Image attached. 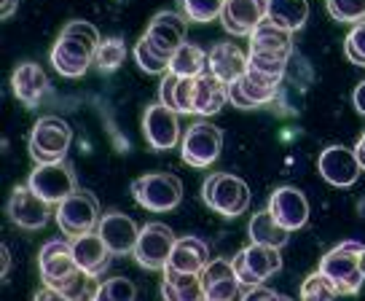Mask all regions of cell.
Wrapping results in <instances>:
<instances>
[{
	"instance_id": "obj_1",
	"label": "cell",
	"mask_w": 365,
	"mask_h": 301,
	"mask_svg": "<svg viewBox=\"0 0 365 301\" xmlns=\"http://www.w3.org/2000/svg\"><path fill=\"white\" fill-rule=\"evenodd\" d=\"M100 44H103V38H100L94 24L83 22V19H73L70 24H65V30L51 49V65L65 78H81L89 70L91 62H97Z\"/></svg>"
},
{
	"instance_id": "obj_2",
	"label": "cell",
	"mask_w": 365,
	"mask_h": 301,
	"mask_svg": "<svg viewBox=\"0 0 365 301\" xmlns=\"http://www.w3.org/2000/svg\"><path fill=\"white\" fill-rule=\"evenodd\" d=\"M365 250L363 243L357 240H346V243L336 245L333 250L319 258V272L328 275L336 282L339 293L344 296H354L357 290L363 288V269H360V253Z\"/></svg>"
},
{
	"instance_id": "obj_3",
	"label": "cell",
	"mask_w": 365,
	"mask_h": 301,
	"mask_svg": "<svg viewBox=\"0 0 365 301\" xmlns=\"http://www.w3.org/2000/svg\"><path fill=\"white\" fill-rule=\"evenodd\" d=\"M202 199L210 210H215L223 218H237L250 208V185L242 178L228 173L210 175L202 185Z\"/></svg>"
},
{
	"instance_id": "obj_4",
	"label": "cell",
	"mask_w": 365,
	"mask_h": 301,
	"mask_svg": "<svg viewBox=\"0 0 365 301\" xmlns=\"http://www.w3.org/2000/svg\"><path fill=\"white\" fill-rule=\"evenodd\" d=\"M70 143H73V129L68 121L59 116H43L35 121L27 148H30L35 164H57L65 162Z\"/></svg>"
},
{
	"instance_id": "obj_5",
	"label": "cell",
	"mask_w": 365,
	"mask_h": 301,
	"mask_svg": "<svg viewBox=\"0 0 365 301\" xmlns=\"http://www.w3.org/2000/svg\"><path fill=\"white\" fill-rule=\"evenodd\" d=\"M132 194L140 208L150 213H170L180 205L182 180L172 173H148L132 183Z\"/></svg>"
},
{
	"instance_id": "obj_6",
	"label": "cell",
	"mask_w": 365,
	"mask_h": 301,
	"mask_svg": "<svg viewBox=\"0 0 365 301\" xmlns=\"http://www.w3.org/2000/svg\"><path fill=\"white\" fill-rule=\"evenodd\" d=\"M54 218H57V226L62 229V234L76 240V237L94 232L100 226L103 215H100V202H97L94 194L76 191V194H70L68 199L59 202Z\"/></svg>"
},
{
	"instance_id": "obj_7",
	"label": "cell",
	"mask_w": 365,
	"mask_h": 301,
	"mask_svg": "<svg viewBox=\"0 0 365 301\" xmlns=\"http://www.w3.org/2000/svg\"><path fill=\"white\" fill-rule=\"evenodd\" d=\"M231 264H234V272H237L242 285L252 288V285H263L272 275L282 269V255L277 248L250 243L231 258Z\"/></svg>"
},
{
	"instance_id": "obj_8",
	"label": "cell",
	"mask_w": 365,
	"mask_h": 301,
	"mask_svg": "<svg viewBox=\"0 0 365 301\" xmlns=\"http://www.w3.org/2000/svg\"><path fill=\"white\" fill-rule=\"evenodd\" d=\"M178 243V237L172 234V229L167 223H145L140 229L137 245L132 255L137 258V264L150 272H164L170 264L172 248Z\"/></svg>"
},
{
	"instance_id": "obj_9",
	"label": "cell",
	"mask_w": 365,
	"mask_h": 301,
	"mask_svg": "<svg viewBox=\"0 0 365 301\" xmlns=\"http://www.w3.org/2000/svg\"><path fill=\"white\" fill-rule=\"evenodd\" d=\"M223 150V132L207 121H199V124H191L185 129L180 143V153L182 162L194 170H205L215 162Z\"/></svg>"
},
{
	"instance_id": "obj_10",
	"label": "cell",
	"mask_w": 365,
	"mask_h": 301,
	"mask_svg": "<svg viewBox=\"0 0 365 301\" xmlns=\"http://www.w3.org/2000/svg\"><path fill=\"white\" fill-rule=\"evenodd\" d=\"M38 267H41V277L43 285L62 290L70 280L78 275L81 269L73 258V245L70 240H48L38 253Z\"/></svg>"
},
{
	"instance_id": "obj_11",
	"label": "cell",
	"mask_w": 365,
	"mask_h": 301,
	"mask_svg": "<svg viewBox=\"0 0 365 301\" xmlns=\"http://www.w3.org/2000/svg\"><path fill=\"white\" fill-rule=\"evenodd\" d=\"M27 185L33 188L41 199H46L48 205H59L62 199H68L70 194H76V175L65 162L57 164H38L33 173H30V180Z\"/></svg>"
},
{
	"instance_id": "obj_12",
	"label": "cell",
	"mask_w": 365,
	"mask_h": 301,
	"mask_svg": "<svg viewBox=\"0 0 365 301\" xmlns=\"http://www.w3.org/2000/svg\"><path fill=\"white\" fill-rule=\"evenodd\" d=\"M185 33H188V22L185 16L178 11H159L148 22L145 30V41L159 51L161 57L172 59V54L185 44Z\"/></svg>"
},
{
	"instance_id": "obj_13",
	"label": "cell",
	"mask_w": 365,
	"mask_h": 301,
	"mask_svg": "<svg viewBox=\"0 0 365 301\" xmlns=\"http://www.w3.org/2000/svg\"><path fill=\"white\" fill-rule=\"evenodd\" d=\"M143 135H145V140H148V146L153 150H172L180 143L178 113L161 103L148 105L145 116H143Z\"/></svg>"
},
{
	"instance_id": "obj_14",
	"label": "cell",
	"mask_w": 365,
	"mask_h": 301,
	"mask_svg": "<svg viewBox=\"0 0 365 301\" xmlns=\"http://www.w3.org/2000/svg\"><path fill=\"white\" fill-rule=\"evenodd\" d=\"M51 215V205L35 194L30 185H16L11 199H9V218L22 226L27 232L43 229L46 220Z\"/></svg>"
},
{
	"instance_id": "obj_15",
	"label": "cell",
	"mask_w": 365,
	"mask_h": 301,
	"mask_svg": "<svg viewBox=\"0 0 365 301\" xmlns=\"http://www.w3.org/2000/svg\"><path fill=\"white\" fill-rule=\"evenodd\" d=\"M317 167H319V175L331 185H336V188L352 185L360 178V173H363V167H360L357 156H354V148H346V146H331V148H325L319 153Z\"/></svg>"
},
{
	"instance_id": "obj_16",
	"label": "cell",
	"mask_w": 365,
	"mask_h": 301,
	"mask_svg": "<svg viewBox=\"0 0 365 301\" xmlns=\"http://www.w3.org/2000/svg\"><path fill=\"white\" fill-rule=\"evenodd\" d=\"M266 210L277 218V223L285 226L287 232L304 229L309 220V202L296 185H279L272 194V199H269Z\"/></svg>"
},
{
	"instance_id": "obj_17",
	"label": "cell",
	"mask_w": 365,
	"mask_h": 301,
	"mask_svg": "<svg viewBox=\"0 0 365 301\" xmlns=\"http://www.w3.org/2000/svg\"><path fill=\"white\" fill-rule=\"evenodd\" d=\"M269 14V0H226L220 22L231 35H247L266 19Z\"/></svg>"
},
{
	"instance_id": "obj_18",
	"label": "cell",
	"mask_w": 365,
	"mask_h": 301,
	"mask_svg": "<svg viewBox=\"0 0 365 301\" xmlns=\"http://www.w3.org/2000/svg\"><path fill=\"white\" fill-rule=\"evenodd\" d=\"M97 234L103 237L105 245L110 248V253L113 255H126V253H132V250H135L140 229H137V223L129 218V215L113 210V213L103 215L100 226H97Z\"/></svg>"
},
{
	"instance_id": "obj_19",
	"label": "cell",
	"mask_w": 365,
	"mask_h": 301,
	"mask_svg": "<svg viewBox=\"0 0 365 301\" xmlns=\"http://www.w3.org/2000/svg\"><path fill=\"white\" fill-rule=\"evenodd\" d=\"M207 70L223 83H237L247 73V54L237 44H215L207 51Z\"/></svg>"
},
{
	"instance_id": "obj_20",
	"label": "cell",
	"mask_w": 365,
	"mask_h": 301,
	"mask_svg": "<svg viewBox=\"0 0 365 301\" xmlns=\"http://www.w3.org/2000/svg\"><path fill=\"white\" fill-rule=\"evenodd\" d=\"M70 245H73V258H76L78 269L91 275V277H100L108 267V261H110V255H113L97 232L76 237V240H70Z\"/></svg>"
},
{
	"instance_id": "obj_21",
	"label": "cell",
	"mask_w": 365,
	"mask_h": 301,
	"mask_svg": "<svg viewBox=\"0 0 365 301\" xmlns=\"http://www.w3.org/2000/svg\"><path fill=\"white\" fill-rule=\"evenodd\" d=\"M11 86L19 103L27 105V108H38V103L43 100V94L48 92V76L43 73L41 65L22 62L19 68L14 70Z\"/></svg>"
},
{
	"instance_id": "obj_22",
	"label": "cell",
	"mask_w": 365,
	"mask_h": 301,
	"mask_svg": "<svg viewBox=\"0 0 365 301\" xmlns=\"http://www.w3.org/2000/svg\"><path fill=\"white\" fill-rule=\"evenodd\" d=\"M210 264V248L199 237H178L172 248L170 264L167 267L182 275H202V269Z\"/></svg>"
},
{
	"instance_id": "obj_23",
	"label": "cell",
	"mask_w": 365,
	"mask_h": 301,
	"mask_svg": "<svg viewBox=\"0 0 365 301\" xmlns=\"http://www.w3.org/2000/svg\"><path fill=\"white\" fill-rule=\"evenodd\" d=\"M228 103V83H223L210 70L194 78V113L199 116H215Z\"/></svg>"
},
{
	"instance_id": "obj_24",
	"label": "cell",
	"mask_w": 365,
	"mask_h": 301,
	"mask_svg": "<svg viewBox=\"0 0 365 301\" xmlns=\"http://www.w3.org/2000/svg\"><path fill=\"white\" fill-rule=\"evenodd\" d=\"M250 51H261V54H282L290 57L293 51V33L279 27V24L263 19L250 35Z\"/></svg>"
},
{
	"instance_id": "obj_25",
	"label": "cell",
	"mask_w": 365,
	"mask_h": 301,
	"mask_svg": "<svg viewBox=\"0 0 365 301\" xmlns=\"http://www.w3.org/2000/svg\"><path fill=\"white\" fill-rule=\"evenodd\" d=\"M161 296L164 301H205L202 275H182L167 267L161 280Z\"/></svg>"
},
{
	"instance_id": "obj_26",
	"label": "cell",
	"mask_w": 365,
	"mask_h": 301,
	"mask_svg": "<svg viewBox=\"0 0 365 301\" xmlns=\"http://www.w3.org/2000/svg\"><path fill=\"white\" fill-rule=\"evenodd\" d=\"M159 103L175 113H194V78L167 73L159 86Z\"/></svg>"
},
{
	"instance_id": "obj_27",
	"label": "cell",
	"mask_w": 365,
	"mask_h": 301,
	"mask_svg": "<svg viewBox=\"0 0 365 301\" xmlns=\"http://www.w3.org/2000/svg\"><path fill=\"white\" fill-rule=\"evenodd\" d=\"M247 232H250V240L255 245H269V248H277V250L285 248L287 240H290V232L282 223H277V218L269 210H261L258 215H252Z\"/></svg>"
},
{
	"instance_id": "obj_28",
	"label": "cell",
	"mask_w": 365,
	"mask_h": 301,
	"mask_svg": "<svg viewBox=\"0 0 365 301\" xmlns=\"http://www.w3.org/2000/svg\"><path fill=\"white\" fill-rule=\"evenodd\" d=\"M266 19L285 30H298L309 19V3L307 0H269V14Z\"/></svg>"
},
{
	"instance_id": "obj_29",
	"label": "cell",
	"mask_w": 365,
	"mask_h": 301,
	"mask_svg": "<svg viewBox=\"0 0 365 301\" xmlns=\"http://www.w3.org/2000/svg\"><path fill=\"white\" fill-rule=\"evenodd\" d=\"M170 73L180 76V78H196L207 73V51L194 46V44H182L170 59Z\"/></svg>"
},
{
	"instance_id": "obj_30",
	"label": "cell",
	"mask_w": 365,
	"mask_h": 301,
	"mask_svg": "<svg viewBox=\"0 0 365 301\" xmlns=\"http://www.w3.org/2000/svg\"><path fill=\"white\" fill-rule=\"evenodd\" d=\"M237 83H240L242 94L252 103V108H258V105L272 103L274 97L279 94V83L282 81L269 78V76H261V73H255V70H247Z\"/></svg>"
},
{
	"instance_id": "obj_31",
	"label": "cell",
	"mask_w": 365,
	"mask_h": 301,
	"mask_svg": "<svg viewBox=\"0 0 365 301\" xmlns=\"http://www.w3.org/2000/svg\"><path fill=\"white\" fill-rule=\"evenodd\" d=\"M339 288L328 275L322 272H312L304 282H301V301H336Z\"/></svg>"
},
{
	"instance_id": "obj_32",
	"label": "cell",
	"mask_w": 365,
	"mask_h": 301,
	"mask_svg": "<svg viewBox=\"0 0 365 301\" xmlns=\"http://www.w3.org/2000/svg\"><path fill=\"white\" fill-rule=\"evenodd\" d=\"M180 3L185 19L196 24H207L220 19L223 6H226V0H180Z\"/></svg>"
},
{
	"instance_id": "obj_33",
	"label": "cell",
	"mask_w": 365,
	"mask_h": 301,
	"mask_svg": "<svg viewBox=\"0 0 365 301\" xmlns=\"http://www.w3.org/2000/svg\"><path fill=\"white\" fill-rule=\"evenodd\" d=\"M285 65L287 57H282V54H261V51H250L247 54V70H255V73L277 78V81L285 78Z\"/></svg>"
},
{
	"instance_id": "obj_34",
	"label": "cell",
	"mask_w": 365,
	"mask_h": 301,
	"mask_svg": "<svg viewBox=\"0 0 365 301\" xmlns=\"http://www.w3.org/2000/svg\"><path fill=\"white\" fill-rule=\"evenodd\" d=\"M135 62L140 65V70H145L150 76H159V73H170V59L161 57L156 49L150 46L145 38H140L135 44Z\"/></svg>"
},
{
	"instance_id": "obj_35",
	"label": "cell",
	"mask_w": 365,
	"mask_h": 301,
	"mask_svg": "<svg viewBox=\"0 0 365 301\" xmlns=\"http://www.w3.org/2000/svg\"><path fill=\"white\" fill-rule=\"evenodd\" d=\"M328 14L336 22L360 24L365 22V0H325Z\"/></svg>"
},
{
	"instance_id": "obj_36",
	"label": "cell",
	"mask_w": 365,
	"mask_h": 301,
	"mask_svg": "<svg viewBox=\"0 0 365 301\" xmlns=\"http://www.w3.org/2000/svg\"><path fill=\"white\" fill-rule=\"evenodd\" d=\"M124 59H126L124 38H108V41H103L100 49H97V65H100L105 73L118 70L121 65H124Z\"/></svg>"
},
{
	"instance_id": "obj_37",
	"label": "cell",
	"mask_w": 365,
	"mask_h": 301,
	"mask_svg": "<svg viewBox=\"0 0 365 301\" xmlns=\"http://www.w3.org/2000/svg\"><path fill=\"white\" fill-rule=\"evenodd\" d=\"M344 54L346 59L357 65V68H365V22L354 24L349 35H346V44H344Z\"/></svg>"
},
{
	"instance_id": "obj_38",
	"label": "cell",
	"mask_w": 365,
	"mask_h": 301,
	"mask_svg": "<svg viewBox=\"0 0 365 301\" xmlns=\"http://www.w3.org/2000/svg\"><path fill=\"white\" fill-rule=\"evenodd\" d=\"M100 290L105 296H110L113 301H135L137 299V288L132 280L126 277H113V280H105L100 282Z\"/></svg>"
},
{
	"instance_id": "obj_39",
	"label": "cell",
	"mask_w": 365,
	"mask_h": 301,
	"mask_svg": "<svg viewBox=\"0 0 365 301\" xmlns=\"http://www.w3.org/2000/svg\"><path fill=\"white\" fill-rule=\"evenodd\" d=\"M245 301H282V296L266 285H252L245 290Z\"/></svg>"
},
{
	"instance_id": "obj_40",
	"label": "cell",
	"mask_w": 365,
	"mask_h": 301,
	"mask_svg": "<svg viewBox=\"0 0 365 301\" xmlns=\"http://www.w3.org/2000/svg\"><path fill=\"white\" fill-rule=\"evenodd\" d=\"M228 103L234 108H242V111H252V103L242 94L240 83H228Z\"/></svg>"
},
{
	"instance_id": "obj_41",
	"label": "cell",
	"mask_w": 365,
	"mask_h": 301,
	"mask_svg": "<svg viewBox=\"0 0 365 301\" xmlns=\"http://www.w3.org/2000/svg\"><path fill=\"white\" fill-rule=\"evenodd\" d=\"M33 301H68V299H65V293H62V290L51 288V285H43V288L33 296Z\"/></svg>"
},
{
	"instance_id": "obj_42",
	"label": "cell",
	"mask_w": 365,
	"mask_h": 301,
	"mask_svg": "<svg viewBox=\"0 0 365 301\" xmlns=\"http://www.w3.org/2000/svg\"><path fill=\"white\" fill-rule=\"evenodd\" d=\"M352 103H354V108H357V113L365 116V81L357 83V89H354V94H352Z\"/></svg>"
},
{
	"instance_id": "obj_43",
	"label": "cell",
	"mask_w": 365,
	"mask_h": 301,
	"mask_svg": "<svg viewBox=\"0 0 365 301\" xmlns=\"http://www.w3.org/2000/svg\"><path fill=\"white\" fill-rule=\"evenodd\" d=\"M354 156H357V162H360V167L365 170V132L360 135V140H357V146H354Z\"/></svg>"
},
{
	"instance_id": "obj_44",
	"label": "cell",
	"mask_w": 365,
	"mask_h": 301,
	"mask_svg": "<svg viewBox=\"0 0 365 301\" xmlns=\"http://www.w3.org/2000/svg\"><path fill=\"white\" fill-rule=\"evenodd\" d=\"M0 255H3V269H0V275H3V277H9V267H11V255H9V248H6V245L0 248Z\"/></svg>"
},
{
	"instance_id": "obj_45",
	"label": "cell",
	"mask_w": 365,
	"mask_h": 301,
	"mask_svg": "<svg viewBox=\"0 0 365 301\" xmlns=\"http://www.w3.org/2000/svg\"><path fill=\"white\" fill-rule=\"evenodd\" d=\"M14 9H16V0H3V6H0V16L3 19H9L14 14Z\"/></svg>"
},
{
	"instance_id": "obj_46",
	"label": "cell",
	"mask_w": 365,
	"mask_h": 301,
	"mask_svg": "<svg viewBox=\"0 0 365 301\" xmlns=\"http://www.w3.org/2000/svg\"><path fill=\"white\" fill-rule=\"evenodd\" d=\"M94 301H113L110 296H105L103 290H97V296H94Z\"/></svg>"
},
{
	"instance_id": "obj_47",
	"label": "cell",
	"mask_w": 365,
	"mask_h": 301,
	"mask_svg": "<svg viewBox=\"0 0 365 301\" xmlns=\"http://www.w3.org/2000/svg\"><path fill=\"white\" fill-rule=\"evenodd\" d=\"M360 269H363V277H365V250L360 253Z\"/></svg>"
},
{
	"instance_id": "obj_48",
	"label": "cell",
	"mask_w": 365,
	"mask_h": 301,
	"mask_svg": "<svg viewBox=\"0 0 365 301\" xmlns=\"http://www.w3.org/2000/svg\"><path fill=\"white\" fill-rule=\"evenodd\" d=\"M282 301H293V299H287V296H282Z\"/></svg>"
}]
</instances>
